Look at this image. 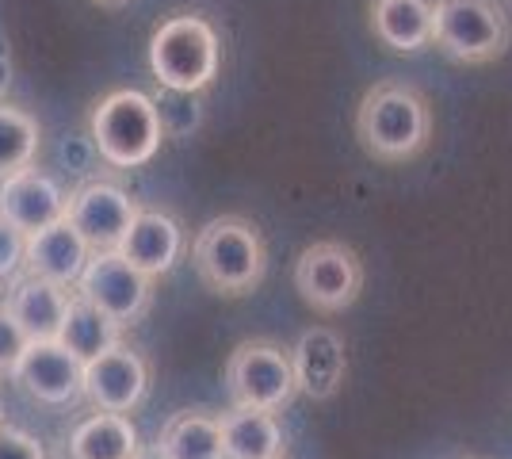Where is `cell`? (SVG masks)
Wrapping results in <instances>:
<instances>
[{
	"instance_id": "cell-1",
	"label": "cell",
	"mask_w": 512,
	"mask_h": 459,
	"mask_svg": "<svg viewBox=\"0 0 512 459\" xmlns=\"http://www.w3.org/2000/svg\"><path fill=\"white\" fill-rule=\"evenodd\" d=\"M356 138L379 165H406L432 142V104L406 81H379L356 108Z\"/></svg>"
},
{
	"instance_id": "cell-2",
	"label": "cell",
	"mask_w": 512,
	"mask_h": 459,
	"mask_svg": "<svg viewBox=\"0 0 512 459\" xmlns=\"http://www.w3.org/2000/svg\"><path fill=\"white\" fill-rule=\"evenodd\" d=\"M192 268L222 299H241L268 272V241L260 226L241 215H218L192 241Z\"/></svg>"
},
{
	"instance_id": "cell-3",
	"label": "cell",
	"mask_w": 512,
	"mask_h": 459,
	"mask_svg": "<svg viewBox=\"0 0 512 459\" xmlns=\"http://www.w3.org/2000/svg\"><path fill=\"white\" fill-rule=\"evenodd\" d=\"M222 69V39L203 12H172L150 35V73L165 92L199 96Z\"/></svg>"
},
{
	"instance_id": "cell-4",
	"label": "cell",
	"mask_w": 512,
	"mask_h": 459,
	"mask_svg": "<svg viewBox=\"0 0 512 459\" xmlns=\"http://www.w3.org/2000/svg\"><path fill=\"white\" fill-rule=\"evenodd\" d=\"M88 138L111 169H138L157 157L165 131L157 100L138 88H115L88 111Z\"/></svg>"
},
{
	"instance_id": "cell-5",
	"label": "cell",
	"mask_w": 512,
	"mask_h": 459,
	"mask_svg": "<svg viewBox=\"0 0 512 459\" xmlns=\"http://www.w3.org/2000/svg\"><path fill=\"white\" fill-rule=\"evenodd\" d=\"M432 46L459 66H490L512 46V20L497 0H432Z\"/></svg>"
},
{
	"instance_id": "cell-6",
	"label": "cell",
	"mask_w": 512,
	"mask_h": 459,
	"mask_svg": "<svg viewBox=\"0 0 512 459\" xmlns=\"http://www.w3.org/2000/svg\"><path fill=\"white\" fill-rule=\"evenodd\" d=\"M226 391L234 406L279 414L295 402V372L291 352L276 341H241L226 360Z\"/></svg>"
},
{
	"instance_id": "cell-7",
	"label": "cell",
	"mask_w": 512,
	"mask_h": 459,
	"mask_svg": "<svg viewBox=\"0 0 512 459\" xmlns=\"http://www.w3.org/2000/svg\"><path fill=\"white\" fill-rule=\"evenodd\" d=\"M295 291L318 314H341L360 299L363 261L344 241H314L295 261Z\"/></svg>"
},
{
	"instance_id": "cell-8",
	"label": "cell",
	"mask_w": 512,
	"mask_h": 459,
	"mask_svg": "<svg viewBox=\"0 0 512 459\" xmlns=\"http://www.w3.org/2000/svg\"><path fill=\"white\" fill-rule=\"evenodd\" d=\"M73 291L123 329L134 326L153 303V280L142 276L138 268H130V264L119 257V249H111V253H92L85 264V272H81V280L73 284Z\"/></svg>"
},
{
	"instance_id": "cell-9",
	"label": "cell",
	"mask_w": 512,
	"mask_h": 459,
	"mask_svg": "<svg viewBox=\"0 0 512 459\" xmlns=\"http://www.w3.org/2000/svg\"><path fill=\"white\" fill-rule=\"evenodd\" d=\"M134 211H138V203L130 199L123 184H115V180H88V184H81L69 196L65 222L85 238L92 253H111V249H119Z\"/></svg>"
},
{
	"instance_id": "cell-10",
	"label": "cell",
	"mask_w": 512,
	"mask_h": 459,
	"mask_svg": "<svg viewBox=\"0 0 512 459\" xmlns=\"http://www.w3.org/2000/svg\"><path fill=\"white\" fill-rule=\"evenodd\" d=\"M12 383L43 406H69L85 394V364L62 341H31L12 368Z\"/></svg>"
},
{
	"instance_id": "cell-11",
	"label": "cell",
	"mask_w": 512,
	"mask_h": 459,
	"mask_svg": "<svg viewBox=\"0 0 512 459\" xmlns=\"http://www.w3.org/2000/svg\"><path fill=\"white\" fill-rule=\"evenodd\" d=\"M150 391V360L130 345L100 352L85 364V398L104 414H130Z\"/></svg>"
},
{
	"instance_id": "cell-12",
	"label": "cell",
	"mask_w": 512,
	"mask_h": 459,
	"mask_svg": "<svg viewBox=\"0 0 512 459\" xmlns=\"http://www.w3.org/2000/svg\"><path fill=\"white\" fill-rule=\"evenodd\" d=\"M184 249H188L184 226H180L176 215L161 211V207H138L127 234L119 241V257L130 268H138L142 276H150V280L169 276L176 261L184 257Z\"/></svg>"
},
{
	"instance_id": "cell-13",
	"label": "cell",
	"mask_w": 512,
	"mask_h": 459,
	"mask_svg": "<svg viewBox=\"0 0 512 459\" xmlns=\"http://www.w3.org/2000/svg\"><path fill=\"white\" fill-rule=\"evenodd\" d=\"M65 207H69V196L62 192V184L35 165L0 180V219L12 230H20L23 238L62 222Z\"/></svg>"
},
{
	"instance_id": "cell-14",
	"label": "cell",
	"mask_w": 512,
	"mask_h": 459,
	"mask_svg": "<svg viewBox=\"0 0 512 459\" xmlns=\"http://www.w3.org/2000/svg\"><path fill=\"white\" fill-rule=\"evenodd\" d=\"M287 352H291V372H295V391L299 394L314 398V402H329L344 387L348 349H344V337L337 329H302V337Z\"/></svg>"
},
{
	"instance_id": "cell-15",
	"label": "cell",
	"mask_w": 512,
	"mask_h": 459,
	"mask_svg": "<svg viewBox=\"0 0 512 459\" xmlns=\"http://www.w3.org/2000/svg\"><path fill=\"white\" fill-rule=\"evenodd\" d=\"M88 257H92V249L65 219L23 238V272L58 287H69V291L81 280Z\"/></svg>"
},
{
	"instance_id": "cell-16",
	"label": "cell",
	"mask_w": 512,
	"mask_h": 459,
	"mask_svg": "<svg viewBox=\"0 0 512 459\" xmlns=\"http://www.w3.org/2000/svg\"><path fill=\"white\" fill-rule=\"evenodd\" d=\"M69 299H73L69 287H58L50 284V280H39V276H27L23 272V276L12 280L4 310L27 333V341H58Z\"/></svg>"
},
{
	"instance_id": "cell-17",
	"label": "cell",
	"mask_w": 512,
	"mask_h": 459,
	"mask_svg": "<svg viewBox=\"0 0 512 459\" xmlns=\"http://www.w3.org/2000/svg\"><path fill=\"white\" fill-rule=\"evenodd\" d=\"M367 23L390 54H421L432 46V0H367Z\"/></svg>"
},
{
	"instance_id": "cell-18",
	"label": "cell",
	"mask_w": 512,
	"mask_h": 459,
	"mask_svg": "<svg viewBox=\"0 0 512 459\" xmlns=\"http://www.w3.org/2000/svg\"><path fill=\"white\" fill-rule=\"evenodd\" d=\"M65 452L69 459H134L142 452V437H138V425L130 421V414L96 410L69 429Z\"/></svg>"
},
{
	"instance_id": "cell-19",
	"label": "cell",
	"mask_w": 512,
	"mask_h": 459,
	"mask_svg": "<svg viewBox=\"0 0 512 459\" xmlns=\"http://www.w3.org/2000/svg\"><path fill=\"white\" fill-rule=\"evenodd\" d=\"M218 421H222L226 459H283L287 452V433L279 425V414L234 406L230 414H218Z\"/></svg>"
},
{
	"instance_id": "cell-20",
	"label": "cell",
	"mask_w": 512,
	"mask_h": 459,
	"mask_svg": "<svg viewBox=\"0 0 512 459\" xmlns=\"http://www.w3.org/2000/svg\"><path fill=\"white\" fill-rule=\"evenodd\" d=\"M157 448L165 459H226L222 452V421L207 410H180L161 429Z\"/></svg>"
},
{
	"instance_id": "cell-21",
	"label": "cell",
	"mask_w": 512,
	"mask_h": 459,
	"mask_svg": "<svg viewBox=\"0 0 512 459\" xmlns=\"http://www.w3.org/2000/svg\"><path fill=\"white\" fill-rule=\"evenodd\" d=\"M58 341H62L65 349L73 352L81 364L88 360H96L100 352L115 349V345H123V326H115L107 314H100L92 303H85L77 291H73V299H69V310H65V322H62V333H58Z\"/></svg>"
},
{
	"instance_id": "cell-22",
	"label": "cell",
	"mask_w": 512,
	"mask_h": 459,
	"mask_svg": "<svg viewBox=\"0 0 512 459\" xmlns=\"http://www.w3.org/2000/svg\"><path fill=\"white\" fill-rule=\"evenodd\" d=\"M43 146V127L31 111L12 108L0 100V180L20 169H31Z\"/></svg>"
},
{
	"instance_id": "cell-23",
	"label": "cell",
	"mask_w": 512,
	"mask_h": 459,
	"mask_svg": "<svg viewBox=\"0 0 512 459\" xmlns=\"http://www.w3.org/2000/svg\"><path fill=\"white\" fill-rule=\"evenodd\" d=\"M157 115H161L165 138H188L199 127V119H203L199 100L184 96V92H165V100H157Z\"/></svg>"
},
{
	"instance_id": "cell-24",
	"label": "cell",
	"mask_w": 512,
	"mask_h": 459,
	"mask_svg": "<svg viewBox=\"0 0 512 459\" xmlns=\"http://www.w3.org/2000/svg\"><path fill=\"white\" fill-rule=\"evenodd\" d=\"M0 459H46V448L27 429L0 421Z\"/></svg>"
},
{
	"instance_id": "cell-25",
	"label": "cell",
	"mask_w": 512,
	"mask_h": 459,
	"mask_svg": "<svg viewBox=\"0 0 512 459\" xmlns=\"http://www.w3.org/2000/svg\"><path fill=\"white\" fill-rule=\"evenodd\" d=\"M27 345H31L27 333H23V329L8 318V310L0 306V375H12V368H16V360L23 356Z\"/></svg>"
},
{
	"instance_id": "cell-26",
	"label": "cell",
	"mask_w": 512,
	"mask_h": 459,
	"mask_svg": "<svg viewBox=\"0 0 512 459\" xmlns=\"http://www.w3.org/2000/svg\"><path fill=\"white\" fill-rule=\"evenodd\" d=\"M23 272V234L0 219V284L16 280Z\"/></svg>"
},
{
	"instance_id": "cell-27",
	"label": "cell",
	"mask_w": 512,
	"mask_h": 459,
	"mask_svg": "<svg viewBox=\"0 0 512 459\" xmlns=\"http://www.w3.org/2000/svg\"><path fill=\"white\" fill-rule=\"evenodd\" d=\"M8 85V46L0 43V92Z\"/></svg>"
},
{
	"instance_id": "cell-28",
	"label": "cell",
	"mask_w": 512,
	"mask_h": 459,
	"mask_svg": "<svg viewBox=\"0 0 512 459\" xmlns=\"http://www.w3.org/2000/svg\"><path fill=\"white\" fill-rule=\"evenodd\" d=\"M134 459H165V452H161L157 444H153V448H146V444H142V452H138Z\"/></svg>"
},
{
	"instance_id": "cell-29",
	"label": "cell",
	"mask_w": 512,
	"mask_h": 459,
	"mask_svg": "<svg viewBox=\"0 0 512 459\" xmlns=\"http://www.w3.org/2000/svg\"><path fill=\"white\" fill-rule=\"evenodd\" d=\"M92 4H100V8H123L130 0H92Z\"/></svg>"
},
{
	"instance_id": "cell-30",
	"label": "cell",
	"mask_w": 512,
	"mask_h": 459,
	"mask_svg": "<svg viewBox=\"0 0 512 459\" xmlns=\"http://www.w3.org/2000/svg\"><path fill=\"white\" fill-rule=\"evenodd\" d=\"M0 421H4V398H0Z\"/></svg>"
}]
</instances>
